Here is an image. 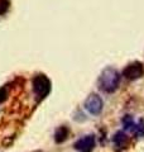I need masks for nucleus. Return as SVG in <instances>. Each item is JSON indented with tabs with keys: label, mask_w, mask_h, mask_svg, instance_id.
Wrapping results in <instances>:
<instances>
[{
	"label": "nucleus",
	"mask_w": 144,
	"mask_h": 152,
	"mask_svg": "<svg viewBox=\"0 0 144 152\" xmlns=\"http://www.w3.org/2000/svg\"><path fill=\"white\" fill-rule=\"evenodd\" d=\"M120 79L121 76H120L119 71L113 66H109V67H105L100 74L97 79V86L101 91L111 94L119 88Z\"/></svg>",
	"instance_id": "1"
},
{
	"label": "nucleus",
	"mask_w": 144,
	"mask_h": 152,
	"mask_svg": "<svg viewBox=\"0 0 144 152\" xmlns=\"http://www.w3.org/2000/svg\"><path fill=\"white\" fill-rule=\"evenodd\" d=\"M32 85H33V91L39 98V100L41 99H44L51 91V81H49V79L43 74L37 75L36 77L33 79Z\"/></svg>",
	"instance_id": "2"
},
{
	"label": "nucleus",
	"mask_w": 144,
	"mask_h": 152,
	"mask_svg": "<svg viewBox=\"0 0 144 152\" xmlns=\"http://www.w3.org/2000/svg\"><path fill=\"white\" fill-rule=\"evenodd\" d=\"M85 109L91 115H99V114H101L104 109V102L101 96L97 94H90L85 100Z\"/></svg>",
	"instance_id": "3"
},
{
	"label": "nucleus",
	"mask_w": 144,
	"mask_h": 152,
	"mask_svg": "<svg viewBox=\"0 0 144 152\" xmlns=\"http://www.w3.org/2000/svg\"><path fill=\"white\" fill-rule=\"evenodd\" d=\"M144 75V65L140 61H134V62L129 64L125 69L123 70V76L127 80H137L139 77H142Z\"/></svg>",
	"instance_id": "4"
},
{
	"label": "nucleus",
	"mask_w": 144,
	"mask_h": 152,
	"mask_svg": "<svg viewBox=\"0 0 144 152\" xmlns=\"http://www.w3.org/2000/svg\"><path fill=\"white\" fill-rule=\"evenodd\" d=\"M96 145V138L94 134H87L75 142L73 148L80 152H92Z\"/></svg>",
	"instance_id": "5"
},
{
	"label": "nucleus",
	"mask_w": 144,
	"mask_h": 152,
	"mask_svg": "<svg viewBox=\"0 0 144 152\" xmlns=\"http://www.w3.org/2000/svg\"><path fill=\"white\" fill-rule=\"evenodd\" d=\"M113 143L116 150H123L127 145V133L124 131H118L113 137Z\"/></svg>",
	"instance_id": "6"
},
{
	"label": "nucleus",
	"mask_w": 144,
	"mask_h": 152,
	"mask_svg": "<svg viewBox=\"0 0 144 152\" xmlns=\"http://www.w3.org/2000/svg\"><path fill=\"white\" fill-rule=\"evenodd\" d=\"M67 137H68V128L66 126H61L56 129V132H55L56 143H62V142H65L67 140Z\"/></svg>",
	"instance_id": "7"
},
{
	"label": "nucleus",
	"mask_w": 144,
	"mask_h": 152,
	"mask_svg": "<svg viewBox=\"0 0 144 152\" xmlns=\"http://www.w3.org/2000/svg\"><path fill=\"white\" fill-rule=\"evenodd\" d=\"M121 123H123V128H124V131H127V132H132L134 131V128H135V121L133 119V117L132 115H124V118L121 119Z\"/></svg>",
	"instance_id": "8"
},
{
	"label": "nucleus",
	"mask_w": 144,
	"mask_h": 152,
	"mask_svg": "<svg viewBox=\"0 0 144 152\" xmlns=\"http://www.w3.org/2000/svg\"><path fill=\"white\" fill-rule=\"evenodd\" d=\"M133 133H134V136L139 137V138L144 137V119L143 118H140V119L135 123V128H134Z\"/></svg>",
	"instance_id": "9"
},
{
	"label": "nucleus",
	"mask_w": 144,
	"mask_h": 152,
	"mask_svg": "<svg viewBox=\"0 0 144 152\" xmlns=\"http://www.w3.org/2000/svg\"><path fill=\"white\" fill-rule=\"evenodd\" d=\"M9 5H10V1H9V0H0V15L8 12Z\"/></svg>",
	"instance_id": "10"
},
{
	"label": "nucleus",
	"mask_w": 144,
	"mask_h": 152,
	"mask_svg": "<svg viewBox=\"0 0 144 152\" xmlns=\"http://www.w3.org/2000/svg\"><path fill=\"white\" fill-rule=\"evenodd\" d=\"M7 95H8V91H7V89H5V86H3L1 89H0V103H3L4 100H5Z\"/></svg>",
	"instance_id": "11"
}]
</instances>
